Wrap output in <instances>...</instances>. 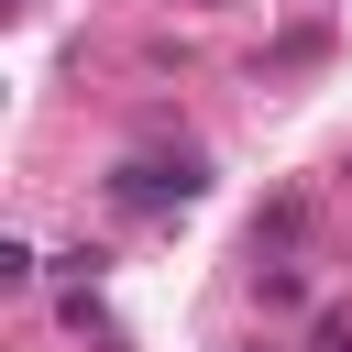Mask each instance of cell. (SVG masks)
<instances>
[{
	"label": "cell",
	"mask_w": 352,
	"mask_h": 352,
	"mask_svg": "<svg viewBox=\"0 0 352 352\" xmlns=\"http://www.w3.org/2000/svg\"><path fill=\"white\" fill-rule=\"evenodd\" d=\"M99 187H110V209H121V220H176V209H198V198H209V154H121Z\"/></svg>",
	"instance_id": "1"
},
{
	"label": "cell",
	"mask_w": 352,
	"mask_h": 352,
	"mask_svg": "<svg viewBox=\"0 0 352 352\" xmlns=\"http://www.w3.org/2000/svg\"><path fill=\"white\" fill-rule=\"evenodd\" d=\"M308 242H319V198H308V187H275V198L253 209V264H297Z\"/></svg>",
	"instance_id": "2"
},
{
	"label": "cell",
	"mask_w": 352,
	"mask_h": 352,
	"mask_svg": "<svg viewBox=\"0 0 352 352\" xmlns=\"http://www.w3.org/2000/svg\"><path fill=\"white\" fill-rule=\"evenodd\" d=\"M253 308H308V264H253Z\"/></svg>",
	"instance_id": "3"
},
{
	"label": "cell",
	"mask_w": 352,
	"mask_h": 352,
	"mask_svg": "<svg viewBox=\"0 0 352 352\" xmlns=\"http://www.w3.org/2000/svg\"><path fill=\"white\" fill-rule=\"evenodd\" d=\"M33 275H44V253L33 242H0V297H33Z\"/></svg>",
	"instance_id": "4"
},
{
	"label": "cell",
	"mask_w": 352,
	"mask_h": 352,
	"mask_svg": "<svg viewBox=\"0 0 352 352\" xmlns=\"http://www.w3.org/2000/svg\"><path fill=\"white\" fill-rule=\"evenodd\" d=\"M308 352H352V297H330V308L308 319Z\"/></svg>",
	"instance_id": "5"
},
{
	"label": "cell",
	"mask_w": 352,
	"mask_h": 352,
	"mask_svg": "<svg viewBox=\"0 0 352 352\" xmlns=\"http://www.w3.org/2000/svg\"><path fill=\"white\" fill-rule=\"evenodd\" d=\"M242 352H275V341H242Z\"/></svg>",
	"instance_id": "6"
}]
</instances>
